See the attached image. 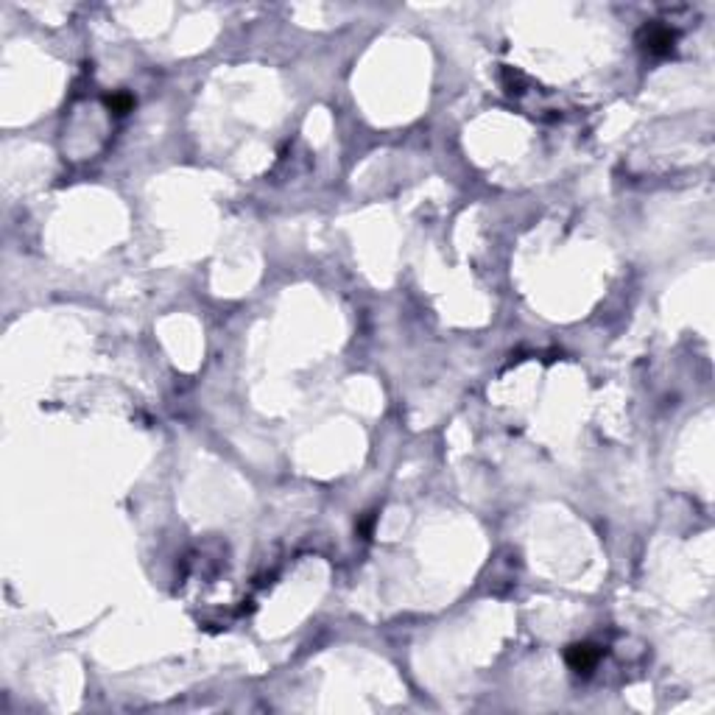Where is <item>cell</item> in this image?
I'll return each instance as SVG.
<instances>
[{
	"instance_id": "6da1fadb",
	"label": "cell",
	"mask_w": 715,
	"mask_h": 715,
	"mask_svg": "<svg viewBox=\"0 0 715 715\" xmlns=\"http://www.w3.org/2000/svg\"><path fill=\"white\" fill-rule=\"evenodd\" d=\"M598 657H601V651H598V645H592V643H576V645H570L567 654H565L567 665L573 670H579V673H587V670L598 663Z\"/></svg>"
},
{
	"instance_id": "7a4b0ae2",
	"label": "cell",
	"mask_w": 715,
	"mask_h": 715,
	"mask_svg": "<svg viewBox=\"0 0 715 715\" xmlns=\"http://www.w3.org/2000/svg\"><path fill=\"white\" fill-rule=\"evenodd\" d=\"M648 50L651 53H657V56H665L670 53V48H673V34H670L668 28H660V26H654V28H648Z\"/></svg>"
},
{
	"instance_id": "3957f363",
	"label": "cell",
	"mask_w": 715,
	"mask_h": 715,
	"mask_svg": "<svg viewBox=\"0 0 715 715\" xmlns=\"http://www.w3.org/2000/svg\"><path fill=\"white\" fill-rule=\"evenodd\" d=\"M106 104H109V109H115V115H126L134 106V101L129 95H112V98H106Z\"/></svg>"
}]
</instances>
